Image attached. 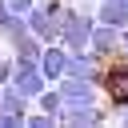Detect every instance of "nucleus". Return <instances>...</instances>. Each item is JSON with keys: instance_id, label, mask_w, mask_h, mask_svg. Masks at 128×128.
<instances>
[{"instance_id": "6e6552de", "label": "nucleus", "mask_w": 128, "mask_h": 128, "mask_svg": "<svg viewBox=\"0 0 128 128\" xmlns=\"http://www.w3.org/2000/svg\"><path fill=\"white\" fill-rule=\"evenodd\" d=\"M36 108H40V112H48V116H56V120H60V116H64V92H60V88H56V84H48V88H44V92H40V96H36Z\"/></svg>"}, {"instance_id": "0eeeda50", "label": "nucleus", "mask_w": 128, "mask_h": 128, "mask_svg": "<svg viewBox=\"0 0 128 128\" xmlns=\"http://www.w3.org/2000/svg\"><path fill=\"white\" fill-rule=\"evenodd\" d=\"M96 20L112 24V28H128V0H100L96 4Z\"/></svg>"}, {"instance_id": "39448f33", "label": "nucleus", "mask_w": 128, "mask_h": 128, "mask_svg": "<svg viewBox=\"0 0 128 128\" xmlns=\"http://www.w3.org/2000/svg\"><path fill=\"white\" fill-rule=\"evenodd\" d=\"M40 72L48 76V84H60L64 76H68V48L56 40V44H44V52H40Z\"/></svg>"}, {"instance_id": "7ed1b4c3", "label": "nucleus", "mask_w": 128, "mask_h": 128, "mask_svg": "<svg viewBox=\"0 0 128 128\" xmlns=\"http://www.w3.org/2000/svg\"><path fill=\"white\" fill-rule=\"evenodd\" d=\"M64 92V108H84V104H100V84L96 80H84V76H64L56 84Z\"/></svg>"}, {"instance_id": "f257e3e1", "label": "nucleus", "mask_w": 128, "mask_h": 128, "mask_svg": "<svg viewBox=\"0 0 128 128\" xmlns=\"http://www.w3.org/2000/svg\"><path fill=\"white\" fill-rule=\"evenodd\" d=\"M12 60H16V56H12ZM8 84H12L16 92H24L28 100H36V96L48 88V76L40 72V60H16V64H12V80H8Z\"/></svg>"}, {"instance_id": "423d86ee", "label": "nucleus", "mask_w": 128, "mask_h": 128, "mask_svg": "<svg viewBox=\"0 0 128 128\" xmlns=\"http://www.w3.org/2000/svg\"><path fill=\"white\" fill-rule=\"evenodd\" d=\"M112 112L104 104H84V108H64L60 124H76V128H92V124H104Z\"/></svg>"}, {"instance_id": "9d476101", "label": "nucleus", "mask_w": 128, "mask_h": 128, "mask_svg": "<svg viewBox=\"0 0 128 128\" xmlns=\"http://www.w3.org/2000/svg\"><path fill=\"white\" fill-rule=\"evenodd\" d=\"M12 64H16V60H12V52H0V88L12 80Z\"/></svg>"}, {"instance_id": "9b49d317", "label": "nucleus", "mask_w": 128, "mask_h": 128, "mask_svg": "<svg viewBox=\"0 0 128 128\" xmlns=\"http://www.w3.org/2000/svg\"><path fill=\"white\" fill-rule=\"evenodd\" d=\"M32 4H36V0H8L12 16H28V12H32Z\"/></svg>"}, {"instance_id": "f8f14e48", "label": "nucleus", "mask_w": 128, "mask_h": 128, "mask_svg": "<svg viewBox=\"0 0 128 128\" xmlns=\"http://www.w3.org/2000/svg\"><path fill=\"white\" fill-rule=\"evenodd\" d=\"M120 56H128V28H124V36H120Z\"/></svg>"}, {"instance_id": "ddd939ff", "label": "nucleus", "mask_w": 128, "mask_h": 128, "mask_svg": "<svg viewBox=\"0 0 128 128\" xmlns=\"http://www.w3.org/2000/svg\"><path fill=\"white\" fill-rule=\"evenodd\" d=\"M68 4H72V0H68Z\"/></svg>"}, {"instance_id": "f03ea898", "label": "nucleus", "mask_w": 128, "mask_h": 128, "mask_svg": "<svg viewBox=\"0 0 128 128\" xmlns=\"http://www.w3.org/2000/svg\"><path fill=\"white\" fill-rule=\"evenodd\" d=\"M36 100H28L24 92H16L12 84L0 88V128H24V116L32 112Z\"/></svg>"}, {"instance_id": "1a4fd4ad", "label": "nucleus", "mask_w": 128, "mask_h": 128, "mask_svg": "<svg viewBox=\"0 0 128 128\" xmlns=\"http://www.w3.org/2000/svg\"><path fill=\"white\" fill-rule=\"evenodd\" d=\"M56 124H60V120H56V116H48V112H40V108L24 116V128H56Z\"/></svg>"}, {"instance_id": "20e7f679", "label": "nucleus", "mask_w": 128, "mask_h": 128, "mask_svg": "<svg viewBox=\"0 0 128 128\" xmlns=\"http://www.w3.org/2000/svg\"><path fill=\"white\" fill-rule=\"evenodd\" d=\"M120 36H124V28H112V24H100L96 20V28H92V40H88V48L108 64L112 56H120Z\"/></svg>"}]
</instances>
